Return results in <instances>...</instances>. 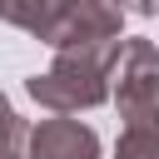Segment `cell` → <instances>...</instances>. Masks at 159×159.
<instances>
[{
    "instance_id": "obj_5",
    "label": "cell",
    "mask_w": 159,
    "mask_h": 159,
    "mask_svg": "<svg viewBox=\"0 0 159 159\" xmlns=\"http://www.w3.org/2000/svg\"><path fill=\"white\" fill-rule=\"evenodd\" d=\"M114 159H159V119L124 124V134L114 144Z\"/></svg>"
},
{
    "instance_id": "obj_6",
    "label": "cell",
    "mask_w": 159,
    "mask_h": 159,
    "mask_svg": "<svg viewBox=\"0 0 159 159\" xmlns=\"http://www.w3.org/2000/svg\"><path fill=\"white\" fill-rule=\"evenodd\" d=\"M0 159H30V139H10V134H0Z\"/></svg>"
},
{
    "instance_id": "obj_2",
    "label": "cell",
    "mask_w": 159,
    "mask_h": 159,
    "mask_svg": "<svg viewBox=\"0 0 159 159\" xmlns=\"http://www.w3.org/2000/svg\"><path fill=\"white\" fill-rule=\"evenodd\" d=\"M124 15H129L124 0H55L45 25L35 30V40H45L50 50L89 45V40H119Z\"/></svg>"
},
{
    "instance_id": "obj_4",
    "label": "cell",
    "mask_w": 159,
    "mask_h": 159,
    "mask_svg": "<svg viewBox=\"0 0 159 159\" xmlns=\"http://www.w3.org/2000/svg\"><path fill=\"white\" fill-rule=\"evenodd\" d=\"M30 159H99V134L70 114H50L30 129Z\"/></svg>"
},
{
    "instance_id": "obj_7",
    "label": "cell",
    "mask_w": 159,
    "mask_h": 159,
    "mask_svg": "<svg viewBox=\"0 0 159 159\" xmlns=\"http://www.w3.org/2000/svg\"><path fill=\"white\" fill-rule=\"evenodd\" d=\"M129 15H159V0H124Z\"/></svg>"
},
{
    "instance_id": "obj_3",
    "label": "cell",
    "mask_w": 159,
    "mask_h": 159,
    "mask_svg": "<svg viewBox=\"0 0 159 159\" xmlns=\"http://www.w3.org/2000/svg\"><path fill=\"white\" fill-rule=\"evenodd\" d=\"M114 104H119V119H124V124L159 119V50H154V40L129 35V40L119 45Z\"/></svg>"
},
{
    "instance_id": "obj_1",
    "label": "cell",
    "mask_w": 159,
    "mask_h": 159,
    "mask_svg": "<svg viewBox=\"0 0 159 159\" xmlns=\"http://www.w3.org/2000/svg\"><path fill=\"white\" fill-rule=\"evenodd\" d=\"M119 45L124 40H89V45H65L55 50V65L45 75L25 80V94L50 109V114H75V109H94L114 94V65H119Z\"/></svg>"
}]
</instances>
